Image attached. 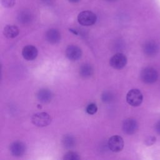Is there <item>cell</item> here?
<instances>
[{
  "label": "cell",
  "mask_w": 160,
  "mask_h": 160,
  "mask_svg": "<svg viewBox=\"0 0 160 160\" xmlns=\"http://www.w3.org/2000/svg\"><path fill=\"white\" fill-rule=\"evenodd\" d=\"M141 79L146 84H152L158 78V71L152 67H146L141 72Z\"/></svg>",
  "instance_id": "obj_1"
},
{
  "label": "cell",
  "mask_w": 160,
  "mask_h": 160,
  "mask_svg": "<svg viewBox=\"0 0 160 160\" xmlns=\"http://www.w3.org/2000/svg\"><path fill=\"white\" fill-rule=\"evenodd\" d=\"M96 15L91 11H83L78 16V22L82 26H92L96 22Z\"/></svg>",
  "instance_id": "obj_2"
},
{
  "label": "cell",
  "mask_w": 160,
  "mask_h": 160,
  "mask_svg": "<svg viewBox=\"0 0 160 160\" xmlns=\"http://www.w3.org/2000/svg\"><path fill=\"white\" fill-rule=\"evenodd\" d=\"M51 116L45 112L36 113L31 118L32 124L38 127L47 126L51 122Z\"/></svg>",
  "instance_id": "obj_3"
},
{
  "label": "cell",
  "mask_w": 160,
  "mask_h": 160,
  "mask_svg": "<svg viewBox=\"0 0 160 160\" xmlns=\"http://www.w3.org/2000/svg\"><path fill=\"white\" fill-rule=\"evenodd\" d=\"M142 94L138 89H132L126 94V101L131 106L136 107L139 106L142 103Z\"/></svg>",
  "instance_id": "obj_4"
},
{
  "label": "cell",
  "mask_w": 160,
  "mask_h": 160,
  "mask_svg": "<svg viewBox=\"0 0 160 160\" xmlns=\"http://www.w3.org/2000/svg\"><path fill=\"white\" fill-rule=\"evenodd\" d=\"M127 61L128 59L126 55L123 53L118 52L111 58L109 60V64L114 69H121L126 65Z\"/></svg>",
  "instance_id": "obj_5"
},
{
  "label": "cell",
  "mask_w": 160,
  "mask_h": 160,
  "mask_svg": "<svg viewBox=\"0 0 160 160\" xmlns=\"http://www.w3.org/2000/svg\"><path fill=\"white\" fill-rule=\"evenodd\" d=\"M108 146L111 151L114 152H120L124 148L123 139L118 135L112 136L108 139Z\"/></svg>",
  "instance_id": "obj_6"
},
{
  "label": "cell",
  "mask_w": 160,
  "mask_h": 160,
  "mask_svg": "<svg viewBox=\"0 0 160 160\" xmlns=\"http://www.w3.org/2000/svg\"><path fill=\"white\" fill-rule=\"evenodd\" d=\"M122 129L125 134L131 135L138 131V124L136 119L133 118H128L123 121Z\"/></svg>",
  "instance_id": "obj_7"
},
{
  "label": "cell",
  "mask_w": 160,
  "mask_h": 160,
  "mask_svg": "<svg viewBox=\"0 0 160 160\" xmlns=\"http://www.w3.org/2000/svg\"><path fill=\"white\" fill-rule=\"evenodd\" d=\"M9 150L12 156L16 157H21L26 152V146L24 142L19 141H16L11 144Z\"/></svg>",
  "instance_id": "obj_8"
},
{
  "label": "cell",
  "mask_w": 160,
  "mask_h": 160,
  "mask_svg": "<svg viewBox=\"0 0 160 160\" xmlns=\"http://www.w3.org/2000/svg\"><path fill=\"white\" fill-rule=\"evenodd\" d=\"M142 51L146 56L152 57L158 54L159 51V46L154 41H147L142 46Z\"/></svg>",
  "instance_id": "obj_9"
},
{
  "label": "cell",
  "mask_w": 160,
  "mask_h": 160,
  "mask_svg": "<svg viewBox=\"0 0 160 160\" xmlns=\"http://www.w3.org/2000/svg\"><path fill=\"white\" fill-rule=\"evenodd\" d=\"M66 56L71 61H77L82 56L81 49L76 45H69L66 49Z\"/></svg>",
  "instance_id": "obj_10"
},
{
  "label": "cell",
  "mask_w": 160,
  "mask_h": 160,
  "mask_svg": "<svg viewBox=\"0 0 160 160\" xmlns=\"http://www.w3.org/2000/svg\"><path fill=\"white\" fill-rule=\"evenodd\" d=\"M38 54L37 48L32 45H27L22 50L23 58L28 61H32L36 58Z\"/></svg>",
  "instance_id": "obj_11"
},
{
  "label": "cell",
  "mask_w": 160,
  "mask_h": 160,
  "mask_svg": "<svg viewBox=\"0 0 160 160\" xmlns=\"http://www.w3.org/2000/svg\"><path fill=\"white\" fill-rule=\"evenodd\" d=\"M45 38L48 42L51 44H56L60 41L61 35L58 29L52 28L46 31Z\"/></svg>",
  "instance_id": "obj_12"
},
{
  "label": "cell",
  "mask_w": 160,
  "mask_h": 160,
  "mask_svg": "<svg viewBox=\"0 0 160 160\" xmlns=\"http://www.w3.org/2000/svg\"><path fill=\"white\" fill-rule=\"evenodd\" d=\"M38 99L42 103H48L50 102L52 98V92L46 88L41 89L37 92Z\"/></svg>",
  "instance_id": "obj_13"
},
{
  "label": "cell",
  "mask_w": 160,
  "mask_h": 160,
  "mask_svg": "<svg viewBox=\"0 0 160 160\" xmlns=\"http://www.w3.org/2000/svg\"><path fill=\"white\" fill-rule=\"evenodd\" d=\"M19 33V30L16 26L7 25L4 27L3 34L7 38H14Z\"/></svg>",
  "instance_id": "obj_14"
},
{
  "label": "cell",
  "mask_w": 160,
  "mask_h": 160,
  "mask_svg": "<svg viewBox=\"0 0 160 160\" xmlns=\"http://www.w3.org/2000/svg\"><path fill=\"white\" fill-rule=\"evenodd\" d=\"M79 72L82 78H88L93 74L94 69L91 64L88 63H84L80 66Z\"/></svg>",
  "instance_id": "obj_15"
},
{
  "label": "cell",
  "mask_w": 160,
  "mask_h": 160,
  "mask_svg": "<svg viewBox=\"0 0 160 160\" xmlns=\"http://www.w3.org/2000/svg\"><path fill=\"white\" fill-rule=\"evenodd\" d=\"M62 143L65 148L71 149L76 146V141L73 136L71 134H66L62 138Z\"/></svg>",
  "instance_id": "obj_16"
},
{
  "label": "cell",
  "mask_w": 160,
  "mask_h": 160,
  "mask_svg": "<svg viewBox=\"0 0 160 160\" xmlns=\"http://www.w3.org/2000/svg\"><path fill=\"white\" fill-rule=\"evenodd\" d=\"M18 19L21 23L23 24H27L30 23L32 21V15L29 12L23 11L19 13L18 16Z\"/></svg>",
  "instance_id": "obj_17"
},
{
  "label": "cell",
  "mask_w": 160,
  "mask_h": 160,
  "mask_svg": "<svg viewBox=\"0 0 160 160\" xmlns=\"http://www.w3.org/2000/svg\"><path fill=\"white\" fill-rule=\"evenodd\" d=\"M81 158L79 155L76 152L74 151H69L66 152L63 157V159L64 160H79Z\"/></svg>",
  "instance_id": "obj_18"
},
{
  "label": "cell",
  "mask_w": 160,
  "mask_h": 160,
  "mask_svg": "<svg viewBox=\"0 0 160 160\" xmlns=\"http://www.w3.org/2000/svg\"><path fill=\"white\" fill-rule=\"evenodd\" d=\"M101 99L104 102H110L113 99V94L109 91L104 92L102 94Z\"/></svg>",
  "instance_id": "obj_19"
},
{
  "label": "cell",
  "mask_w": 160,
  "mask_h": 160,
  "mask_svg": "<svg viewBox=\"0 0 160 160\" xmlns=\"http://www.w3.org/2000/svg\"><path fill=\"white\" fill-rule=\"evenodd\" d=\"M86 111L88 114H89L90 115H92V114H94L97 112L98 107L96 104L90 103L87 106V107L86 108Z\"/></svg>",
  "instance_id": "obj_20"
},
{
  "label": "cell",
  "mask_w": 160,
  "mask_h": 160,
  "mask_svg": "<svg viewBox=\"0 0 160 160\" xmlns=\"http://www.w3.org/2000/svg\"><path fill=\"white\" fill-rule=\"evenodd\" d=\"M1 4L7 8H12L16 4V0H1Z\"/></svg>",
  "instance_id": "obj_21"
},
{
  "label": "cell",
  "mask_w": 160,
  "mask_h": 160,
  "mask_svg": "<svg viewBox=\"0 0 160 160\" xmlns=\"http://www.w3.org/2000/svg\"><path fill=\"white\" fill-rule=\"evenodd\" d=\"M156 138L154 136H149L146 140H145V144L146 146H151L154 144L156 142Z\"/></svg>",
  "instance_id": "obj_22"
},
{
  "label": "cell",
  "mask_w": 160,
  "mask_h": 160,
  "mask_svg": "<svg viewBox=\"0 0 160 160\" xmlns=\"http://www.w3.org/2000/svg\"><path fill=\"white\" fill-rule=\"evenodd\" d=\"M155 130H156V132L158 134H160V120L156 123V124H155Z\"/></svg>",
  "instance_id": "obj_23"
},
{
  "label": "cell",
  "mask_w": 160,
  "mask_h": 160,
  "mask_svg": "<svg viewBox=\"0 0 160 160\" xmlns=\"http://www.w3.org/2000/svg\"><path fill=\"white\" fill-rule=\"evenodd\" d=\"M68 1L72 3H76V2H78L80 0H68Z\"/></svg>",
  "instance_id": "obj_24"
},
{
  "label": "cell",
  "mask_w": 160,
  "mask_h": 160,
  "mask_svg": "<svg viewBox=\"0 0 160 160\" xmlns=\"http://www.w3.org/2000/svg\"><path fill=\"white\" fill-rule=\"evenodd\" d=\"M106 1H109V2H112V1H116V0H106Z\"/></svg>",
  "instance_id": "obj_25"
}]
</instances>
